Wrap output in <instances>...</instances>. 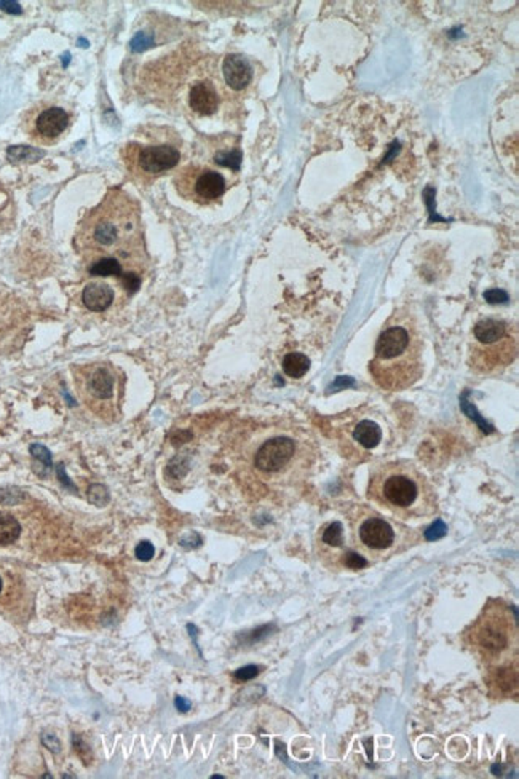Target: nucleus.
Returning a JSON list of instances; mask_svg holds the SVG:
<instances>
[{
    "instance_id": "obj_13",
    "label": "nucleus",
    "mask_w": 519,
    "mask_h": 779,
    "mask_svg": "<svg viewBox=\"0 0 519 779\" xmlns=\"http://www.w3.org/2000/svg\"><path fill=\"white\" fill-rule=\"evenodd\" d=\"M223 74L227 85L235 92H242L252 80V68L242 55H227L223 63Z\"/></svg>"
},
{
    "instance_id": "obj_35",
    "label": "nucleus",
    "mask_w": 519,
    "mask_h": 779,
    "mask_svg": "<svg viewBox=\"0 0 519 779\" xmlns=\"http://www.w3.org/2000/svg\"><path fill=\"white\" fill-rule=\"evenodd\" d=\"M0 9H4L6 11H11V13H19L21 11V9H19V5L15 4V2H0Z\"/></svg>"
},
{
    "instance_id": "obj_10",
    "label": "nucleus",
    "mask_w": 519,
    "mask_h": 779,
    "mask_svg": "<svg viewBox=\"0 0 519 779\" xmlns=\"http://www.w3.org/2000/svg\"><path fill=\"white\" fill-rule=\"evenodd\" d=\"M70 123L69 114L60 106L42 104L29 109L23 117V129L31 141L51 146L61 138Z\"/></svg>"
},
{
    "instance_id": "obj_34",
    "label": "nucleus",
    "mask_w": 519,
    "mask_h": 779,
    "mask_svg": "<svg viewBox=\"0 0 519 779\" xmlns=\"http://www.w3.org/2000/svg\"><path fill=\"white\" fill-rule=\"evenodd\" d=\"M174 704H176L179 712H187L191 709V701H187L183 697H176V699H174Z\"/></svg>"
},
{
    "instance_id": "obj_15",
    "label": "nucleus",
    "mask_w": 519,
    "mask_h": 779,
    "mask_svg": "<svg viewBox=\"0 0 519 779\" xmlns=\"http://www.w3.org/2000/svg\"><path fill=\"white\" fill-rule=\"evenodd\" d=\"M210 161H213V163L218 166L238 170L240 163H242V151H240L237 141L233 142V144H227L225 142V146L224 144L218 146L216 149H214Z\"/></svg>"
},
{
    "instance_id": "obj_28",
    "label": "nucleus",
    "mask_w": 519,
    "mask_h": 779,
    "mask_svg": "<svg viewBox=\"0 0 519 779\" xmlns=\"http://www.w3.org/2000/svg\"><path fill=\"white\" fill-rule=\"evenodd\" d=\"M134 556H136V559H139V561H142V562L151 561L152 557L155 556V548H154V544H152L151 542H146V540H144V542H141V543L138 544V547H136V549H134Z\"/></svg>"
},
{
    "instance_id": "obj_12",
    "label": "nucleus",
    "mask_w": 519,
    "mask_h": 779,
    "mask_svg": "<svg viewBox=\"0 0 519 779\" xmlns=\"http://www.w3.org/2000/svg\"><path fill=\"white\" fill-rule=\"evenodd\" d=\"M189 106L197 115L208 117L219 107V93L210 80H198L189 90Z\"/></svg>"
},
{
    "instance_id": "obj_27",
    "label": "nucleus",
    "mask_w": 519,
    "mask_h": 779,
    "mask_svg": "<svg viewBox=\"0 0 519 779\" xmlns=\"http://www.w3.org/2000/svg\"><path fill=\"white\" fill-rule=\"evenodd\" d=\"M73 744H74L75 752L79 754V757L83 761V763L92 762V758H93L92 749L88 748V744L83 741V739L79 735H73Z\"/></svg>"
},
{
    "instance_id": "obj_3",
    "label": "nucleus",
    "mask_w": 519,
    "mask_h": 779,
    "mask_svg": "<svg viewBox=\"0 0 519 779\" xmlns=\"http://www.w3.org/2000/svg\"><path fill=\"white\" fill-rule=\"evenodd\" d=\"M368 497L398 519L430 517L438 511L437 493L427 476L406 460L378 466L369 479Z\"/></svg>"
},
{
    "instance_id": "obj_33",
    "label": "nucleus",
    "mask_w": 519,
    "mask_h": 779,
    "mask_svg": "<svg viewBox=\"0 0 519 779\" xmlns=\"http://www.w3.org/2000/svg\"><path fill=\"white\" fill-rule=\"evenodd\" d=\"M58 476H60V481H61L64 485H66V487H69V489H73V490L77 492V487H75L73 483H70V481H69V478L66 476V471H64V465H60V468H58Z\"/></svg>"
},
{
    "instance_id": "obj_17",
    "label": "nucleus",
    "mask_w": 519,
    "mask_h": 779,
    "mask_svg": "<svg viewBox=\"0 0 519 779\" xmlns=\"http://www.w3.org/2000/svg\"><path fill=\"white\" fill-rule=\"evenodd\" d=\"M88 272L93 276H115L117 280H119V278L123 275V272H128V270H125V267H123L117 259L102 257V259H96V261L93 262H88Z\"/></svg>"
},
{
    "instance_id": "obj_32",
    "label": "nucleus",
    "mask_w": 519,
    "mask_h": 779,
    "mask_svg": "<svg viewBox=\"0 0 519 779\" xmlns=\"http://www.w3.org/2000/svg\"><path fill=\"white\" fill-rule=\"evenodd\" d=\"M484 297L488 299V302H491V303L507 302V301H508V296L505 294L503 291H498V289H492V291L484 292Z\"/></svg>"
},
{
    "instance_id": "obj_9",
    "label": "nucleus",
    "mask_w": 519,
    "mask_h": 779,
    "mask_svg": "<svg viewBox=\"0 0 519 779\" xmlns=\"http://www.w3.org/2000/svg\"><path fill=\"white\" fill-rule=\"evenodd\" d=\"M356 547L374 556H384L397 544V529L375 512L363 511L352 519Z\"/></svg>"
},
{
    "instance_id": "obj_24",
    "label": "nucleus",
    "mask_w": 519,
    "mask_h": 779,
    "mask_svg": "<svg viewBox=\"0 0 519 779\" xmlns=\"http://www.w3.org/2000/svg\"><path fill=\"white\" fill-rule=\"evenodd\" d=\"M31 453L32 457H34L36 460H38V463H41L43 466L45 471H50L51 466H53V460H51V453L50 451L47 449V447L42 446V444H32L31 446Z\"/></svg>"
},
{
    "instance_id": "obj_29",
    "label": "nucleus",
    "mask_w": 519,
    "mask_h": 779,
    "mask_svg": "<svg viewBox=\"0 0 519 779\" xmlns=\"http://www.w3.org/2000/svg\"><path fill=\"white\" fill-rule=\"evenodd\" d=\"M151 43H152L151 36H149L147 32H138V34L133 37V41L129 45H132L133 51H144Z\"/></svg>"
},
{
    "instance_id": "obj_19",
    "label": "nucleus",
    "mask_w": 519,
    "mask_h": 779,
    "mask_svg": "<svg viewBox=\"0 0 519 779\" xmlns=\"http://www.w3.org/2000/svg\"><path fill=\"white\" fill-rule=\"evenodd\" d=\"M21 534V525L15 517L0 512V544H11Z\"/></svg>"
},
{
    "instance_id": "obj_30",
    "label": "nucleus",
    "mask_w": 519,
    "mask_h": 779,
    "mask_svg": "<svg viewBox=\"0 0 519 779\" xmlns=\"http://www.w3.org/2000/svg\"><path fill=\"white\" fill-rule=\"evenodd\" d=\"M41 739H42V744L45 746V748L53 752V754L61 752V743H60V739H58L55 735H51V733H43Z\"/></svg>"
},
{
    "instance_id": "obj_7",
    "label": "nucleus",
    "mask_w": 519,
    "mask_h": 779,
    "mask_svg": "<svg viewBox=\"0 0 519 779\" xmlns=\"http://www.w3.org/2000/svg\"><path fill=\"white\" fill-rule=\"evenodd\" d=\"M75 388L80 398L92 407L115 404L123 390L122 375L112 362H92L74 367Z\"/></svg>"
},
{
    "instance_id": "obj_20",
    "label": "nucleus",
    "mask_w": 519,
    "mask_h": 779,
    "mask_svg": "<svg viewBox=\"0 0 519 779\" xmlns=\"http://www.w3.org/2000/svg\"><path fill=\"white\" fill-rule=\"evenodd\" d=\"M321 543L329 549L343 547V525L341 522H331L323 529Z\"/></svg>"
},
{
    "instance_id": "obj_8",
    "label": "nucleus",
    "mask_w": 519,
    "mask_h": 779,
    "mask_svg": "<svg viewBox=\"0 0 519 779\" xmlns=\"http://www.w3.org/2000/svg\"><path fill=\"white\" fill-rule=\"evenodd\" d=\"M174 189L184 200L197 205H213L223 197L227 189L225 179L210 166L191 163L174 174Z\"/></svg>"
},
{
    "instance_id": "obj_26",
    "label": "nucleus",
    "mask_w": 519,
    "mask_h": 779,
    "mask_svg": "<svg viewBox=\"0 0 519 779\" xmlns=\"http://www.w3.org/2000/svg\"><path fill=\"white\" fill-rule=\"evenodd\" d=\"M446 534H447V525L441 521V519H437V521H434L430 527L425 530V538L428 542H437L439 540V538L446 537Z\"/></svg>"
},
{
    "instance_id": "obj_2",
    "label": "nucleus",
    "mask_w": 519,
    "mask_h": 779,
    "mask_svg": "<svg viewBox=\"0 0 519 779\" xmlns=\"http://www.w3.org/2000/svg\"><path fill=\"white\" fill-rule=\"evenodd\" d=\"M424 340L410 311L398 310L388 318L375 343L374 358L369 362L375 384L388 392H403L420 380L424 374Z\"/></svg>"
},
{
    "instance_id": "obj_1",
    "label": "nucleus",
    "mask_w": 519,
    "mask_h": 779,
    "mask_svg": "<svg viewBox=\"0 0 519 779\" xmlns=\"http://www.w3.org/2000/svg\"><path fill=\"white\" fill-rule=\"evenodd\" d=\"M75 248L87 264L114 257L125 270L141 272L147 262L141 227V208L122 189H112L90 210L75 233Z\"/></svg>"
},
{
    "instance_id": "obj_4",
    "label": "nucleus",
    "mask_w": 519,
    "mask_h": 779,
    "mask_svg": "<svg viewBox=\"0 0 519 779\" xmlns=\"http://www.w3.org/2000/svg\"><path fill=\"white\" fill-rule=\"evenodd\" d=\"M466 642L489 666L510 665L518 653L516 615L502 601H491L466 631Z\"/></svg>"
},
{
    "instance_id": "obj_6",
    "label": "nucleus",
    "mask_w": 519,
    "mask_h": 779,
    "mask_svg": "<svg viewBox=\"0 0 519 779\" xmlns=\"http://www.w3.org/2000/svg\"><path fill=\"white\" fill-rule=\"evenodd\" d=\"M122 160L129 178L142 186L174 170L181 160L178 147L168 142H128L122 149Z\"/></svg>"
},
{
    "instance_id": "obj_23",
    "label": "nucleus",
    "mask_w": 519,
    "mask_h": 779,
    "mask_svg": "<svg viewBox=\"0 0 519 779\" xmlns=\"http://www.w3.org/2000/svg\"><path fill=\"white\" fill-rule=\"evenodd\" d=\"M341 562L343 567H347L350 570H361L369 564L366 557L361 553H358V551H346V553H342Z\"/></svg>"
},
{
    "instance_id": "obj_16",
    "label": "nucleus",
    "mask_w": 519,
    "mask_h": 779,
    "mask_svg": "<svg viewBox=\"0 0 519 779\" xmlns=\"http://www.w3.org/2000/svg\"><path fill=\"white\" fill-rule=\"evenodd\" d=\"M353 438L365 447V449H374L382 441L380 426L371 420H363L355 428Z\"/></svg>"
},
{
    "instance_id": "obj_21",
    "label": "nucleus",
    "mask_w": 519,
    "mask_h": 779,
    "mask_svg": "<svg viewBox=\"0 0 519 779\" xmlns=\"http://www.w3.org/2000/svg\"><path fill=\"white\" fill-rule=\"evenodd\" d=\"M6 155L11 161H37L42 159L45 152L36 147H26V146H13L6 151Z\"/></svg>"
},
{
    "instance_id": "obj_11",
    "label": "nucleus",
    "mask_w": 519,
    "mask_h": 779,
    "mask_svg": "<svg viewBox=\"0 0 519 779\" xmlns=\"http://www.w3.org/2000/svg\"><path fill=\"white\" fill-rule=\"evenodd\" d=\"M297 443L289 436H275L262 443L255 456V466L264 473H278L293 462Z\"/></svg>"
},
{
    "instance_id": "obj_31",
    "label": "nucleus",
    "mask_w": 519,
    "mask_h": 779,
    "mask_svg": "<svg viewBox=\"0 0 519 779\" xmlns=\"http://www.w3.org/2000/svg\"><path fill=\"white\" fill-rule=\"evenodd\" d=\"M257 674H259V667H257V666H252V665H250V666L240 667V670H238V671H235V677H237L238 680H243V682H246V680H251V679H255V677L257 676Z\"/></svg>"
},
{
    "instance_id": "obj_36",
    "label": "nucleus",
    "mask_w": 519,
    "mask_h": 779,
    "mask_svg": "<svg viewBox=\"0 0 519 779\" xmlns=\"http://www.w3.org/2000/svg\"><path fill=\"white\" fill-rule=\"evenodd\" d=\"M2 588H4V581L2 579H0V593H2Z\"/></svg>"
},
{
    "instance_id": "obj_25",
    "label": "nucleus",
    "mask_w": 519,
    "mask_h": 779,
    "mask_svg": "<svg viewBox=\"0 0 519 779\" xmlns=\"http://www.w3.org/2000/svg\"><path fill=\"white\" fill-rule=\"evenodd\" d=\"M24 498V492L16 487H4L0 489V505H18Z\"/></svg>"
},
{
    "instance_id": "obj_18",
    "label": "nucleus",
    "mask_w": 519,
    "mask_h": 779,
    "mask_svg": "<svg viewBox=\"0 0 519 779\" xmlns=\"http://www.w3.org/2000/svg\"><path fill=\"white\" fill-rule=\"evenodd\" d=\"M310 360L304 353H288L283 358V371L291 379H301L309 372Z\"/></svg>"
},
{
    "instance_id": "obj_22",
    "label": "nucleus",
    "mask_w": 519,
    "mask_h": 779,
    "mask_svg": "<svg viewBox=\"0 0 519 779\" xmlns=\"http://www.w3.org/2000/svg\"><path fill=\"white\" fill-rule=\"evenodd\" d=\"M88 502L95 506H106L110 502V493L106 485L92 484L88 487Z\"/></svg>"
},
{
    "instance_id": "obj_14",
    "label": "nucleus",
    "mask_w": 519,
    "mask_h": 779,
    "mask_svg": "<svg viewBox=\"0 0 519 779\" xmlns=\"http://www.w3.org/2000/svg\"><path fill=\"white\" fill-rule=\"evenodd\" d=\"M82 302L90 311H95V313L106 311L114 303V291L107 283H90L82 292Z\"/></svg>"
},
{
    "instance_id": "obj_5",
    "label": "nucleus",
    "mask_w": 519,
    "mask_h": 779,
    "mask_svg": "<svg viewBox=\"0 0 519 779\" xmlns=\"http://www.w3.org/2000/svg\"><path fill=\"white\" fill-rule=\"evenodd\" d=\"M518 356V326L488 318L476 323L470 343V366L484 375L501 374Z\"/></svg>"
}]
</instances>
